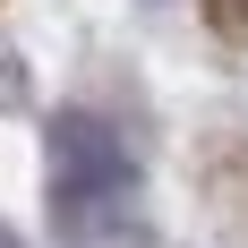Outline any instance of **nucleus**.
Listing matches in <instances>:
<instances>
[{"instance_id":"nucleus-1","label":"nucleus","mask_w":248,"mask_h":248,"mask_svg":"<svg viewBox=\"0 0 248 248\" xmlns=\"http://www.w3.org/2000/svg\"><path fill=\"white\" fill-rule=\"evenodd\" d=\"M111 188H128L120 137L103 120H86V111H60V120H51V197L86 205V197H111Z\"/></svg>"},{"instance_id":"nucleus-2","label":"nucleus","mask_w":248,"mask_h":248,"mask_svg":"<svg viewBox=\"0 0 248 248\" xmlns=\"http://www.w3.org/2000/svg\"><path fill=\"white\" fill-rule=\"evenodd\" d=\"M205 17H214V34L248 43V0H205Z\"/></svg>"}]
</instances>
